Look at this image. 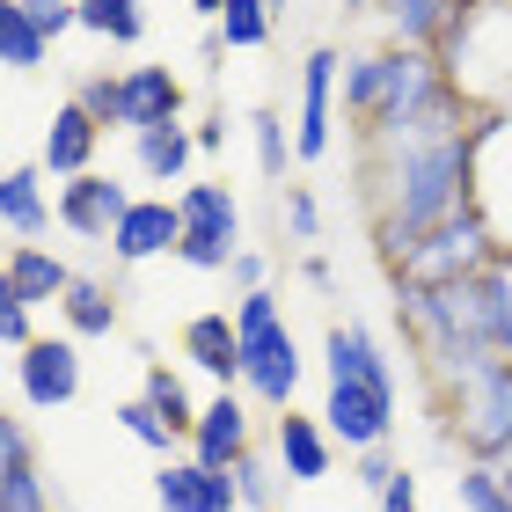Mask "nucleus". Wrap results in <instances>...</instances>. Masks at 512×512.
<instances>
[{
	"label": "nucleus",
	"instance_id": "obj_1",
	"mask_svg": "<svg viewBox=\"0 0 512 512\" xmlns=\"http://www.w3.org/2000/svg\"><path fill=\"white\" fill-rule=\"evenodd\" d=\"M476 132L483 110L469 96H439L425 118H410L388 139H359V176H366V205H374V256L388 278L410 264V249L469 213L476 198Z\"/></svg>",
	"mask_w": 512,
	"mask_h": 512
},
{
	"label": "nucleus",
	"instance_id": "obj_2",
	"mask_svg": "<svg viewBox=\"0 0 512 512\" xmlns=\"http://www.w3.org/2000/svg\"><path fill=\"white\" fill-rule=\"evenodd\" d=\"M395 322L417 344L432 388L454 395L476 374H491L498 359H512V271L491 264V271L461 278V286H410V278H395Z\"/></svg>",
	"mask_w": 512,
	"mask_h": 512
},
{
	"label": "nucleus",
	"instance_id": "obj_3",
	"mask_svg": "<svg viewBox=\"0 0 512 512\" xmlns=\"http://www.w3.org/2000/svg\"><path fill=\"white\" fill-rule=\"evenodd\" d=\"M447 96V66L439 52H403V44H374V52L344 59V118H352L359 139H388L410 118Z\"/></svg>",
	"mask_w": 512,
	"mask_h": 512
},
{
	"label": "nucleus",
	"instance_id": "obj_4",
	"mask_svg": "<svg viewBox=\"0 0 512 512\" xmlns=\"http://www.w3.org/2000/svg\"><path fill=\"white\" fill-rule=\"evenodd\" d=\"M439 66L476 110H512V0H469L439 44Z\"/></svg>",
	"mask_w": 512,
	"mask_h": 512
},
{
	"label": "nucleus",
	"instance_id": "obj_5",
	"mask_svg": "<svg viewBox=\"0 0 512 512\" xmlns=\"http://www.w3.org/2000/svg\"><path fill=\"white\" fill-rule=\"evenodd\" d=\"M447 432L461 439L469 461H505L512 454V359H498L491 374H476L469 388L447 395Z\"/></svg>",
	"mask_w": 512,
	"mask_h": 512
},
{
	"label": "nucleus",
	"instance_id": "obj_6",
	"mask_svg": "<svg viewBox=\"0 0 512 512\" xmlns=\"http://www.w3.org/2000/svg\"><path fill=\"white\" fill-rule=\"evenodd\" d=\"M491 264H498V235L483 227V213L469 205L461 220L432 227L395 278H410V286H461V278H476V271H491Z\"/></svg>",
	"mask_w": 512,
	"mask_h": 512
},
{
	"label": "nucleus",
	"instance_id": "obj_7",
	"mask_svg": "<svg viewBox=\"0 0 512 512\" xmlns=\"http://www.w3.org/2000/svg\"><path fill=\"white\" fill-rule=\"evenodd\" d=\"M315 417L330 425V439L344 454H374L395 432V388L388 381H330V395H322Z\"/></svg>",
	"mask_w": 512,
	"mask_h": 512
},
{
	"label": "nucleus",
	"instance_id": "obj_8",
	"mask_svg": "<svg viewBox=\"0 0 512 512\" xmlns=\"http://www.w3.org/2000/svg\"><path fill=\"white\" fill-rule=\"evenodd\" d=\"M476 213L498 235V249H512V110H483L476 132Z\"/></svg>",
	"mask_w": 512,
	"mask_h": 512
},
{
	"label": "nucleus",
	"instance_id": "obj_9",
	"mask_svg": "<svg viewBox=\"0 0 512 512\" xmlns=\"http://www.w3.org/2000/svg\"><path fill=\"white\" fill-rule=\"evenodd\" d=\"M337 88H344V59L330 52V44H315L308 59H300V161H322L337 147Z\"/></svg>",
	"mask_w": 512,
	"mask_h": 512
},
{
	"label": "nucleus",
	"instance_id": "obj_10",
	"mask_svg": "<svg viewBox=\"0 0 512 512\" xmlns=\"http://www.w3.org/2000/svg\"><path fill=\"white\" fill-rule=\"evenodd\" d=\"M125 213H132V191L118 176H103V169L59 183V227H66V235H81V242H110Z\"/></svg>",
	"mask_w": 512,
	"mask_h": 512
},
{
	"label": "nucleus",
	"instance_id": "obj_11",
	"mask_svg": "<svg viewBox=\"0 0 512 512\" xmlns=\"http://www.w3.org/2000/svg\"><path fill=\"white\" fill-rule=\"evenodd\" d=\"M15 388H22V403H30V410H66L81 395V352H74V337H37L30 352L15 359Z\"/></svg>",
	"mask_w": 512,
	"mask_h": 512
},
{
	"label": "nucleus",
	"instance_id": "obj_12",
	"mask_svg": "<svg viewBox=\"0 0 512 512\" xmlns=\"http://www.w3.org/2000/svg\"><path fill=\"white\" fill-rule=\"evenodd\" d=\"M242 388H249L264 410H293V388H300V344H293L286 322H278V330H264V337H242Z\"/></svg>",
	"mask_w": 512,
	"mask_h": 512
},
{
	"label": "nucleus",
	"instance_id": "obj_13",
	"mask_svg": "<svg viewBox=\"0 0 512 512\" xmlns=\"http://www.w3.org/2000/svg\"><path fill=\"white\" fill-rule=\"evenodd\" d=\"M154 498L161 512H242V483L235 469H205V461H161V476H154Z\"/></svg>",
	"mask_w": 512,
	"mask_h": 512
},
{
	"label": "nucleus",
	"instance_id": "obj_14",
	"mask_svg": "<svg viewBox=\"0 0 512 512\" xmlns=\"http://www.w3.org/2000/svg\"><path fill=\"white\" fill-rule=\"evenodd\" d=\"M96 147H103V125L88 118L74 96H66V103L52 110V125H44V139H37V169L52 176V183H74V176L96 169Z\"/></svg>",
	"mask_w": 512,
	"mask_h": 512
},
{
	"label": "nucleus",
	"instance_id": "obj_15",
	"mask_svg": "<svg viewBox=\"0 0 512 512\" xmlns=\"http://www.w3.org/2000/svg\"><path fill=\"white\" fill-rule=\"evenodd\" d=\"M74 264L66 256H52L44 242H15L8 249V264H0V293L8 300H22V308H59L66 293H74Z\"/></svg>",
	"mask_w": 512,
	"mask_h": 512
},
{
	"label": "nucleus",
	"instance_id": "obj_16",
	"mask_svg": "<svg viewBox=\"0 0 512 512\" xmlns=\"http://www.w3.org/2000/svg\"><path fill=\"white\" fill-rule=\"evenodd\" d=\"M176 249H183V205L176 198H132V213L110 235L118 264H154V256H176Z\"/></svg>",
	"mask_w": 512,
	"mask_h": 512
},
{
	"label": "nucleus",
	"instance_id": "obj_17",
	"mask_svg": "<svg viewBox=\"0 0 512 512\" xmlns=\"http://www.w3.org/2000/svg\"><path fill=\"white\" fill-rule=\"evenodd\" d=\"M183 447H191V461H205V469H242V461L256 454L249 447V403L220 388L213 403L198 410V432L183 439Z\"/></svg>",
	"mask_w": 512,
	"mask_h": 512
},
{
	"label": "nucleus",
	"instance_id": "obj_18",
	"mask_svg": "<svg viewBox=\"0 0 512 512\" xmlns=\"http://www.w3.org/2000/svg\"><path fill=\"white\" fill-rule=\"evenodd\" d=\"M183 359H191L205 381L235 388L242 381V330H235V315H227V308L191 315V322H183Z\"/></svg>",
	"mask_w": 512,
	"mask_h": 512
},
{
	"label": "nucleus",
	"instance_id": "obj_19",
	"mask_svg": "<svg viewBox=\"0 0 512 512\" xmlns=\"http://www.w3.org/2000/svg\"><path fill=\"white\" fill-rule=\"evenodd\" d=\"M330 461H337V439H330L322 417L278 410V476H286V483H322V476H330Z\"/></svg>",
	"mask_w": 512,
	"mask_h": 512
},
{
	"label": "nucleus",
	"instance_id": "obj_20",
	"mask_svg": "<svg viewBox=\"0 0 512 512\" xmlns=\"http://www.w3.org/2000/svg\"><path fill=\"white\" fill-rule=\"evenodd\" d=\"M461 8L469 0H381V30H388V44H403V52H439L447 44V30L461 22Z\"/></svg>",
	"mask_w": 512,
	"mask_h": 512
},
{
	"label": "nucleus",
	"instance_id": "obj_21",
	"mask_svg": "<svg viewBox=\"0 0 512 512\" xmlns=\"http://www.w3.org/2000/svg\"><path fill=\"white\" fill-rule=\"evenodd\" d=\"M0 512H52V491H44V476H37L22 417H0Z\"/></svg>",
	"mask_w": 512,
	"mask_h": 512
},
{
	"label": "nucleus",
	"instance_id": "obj_22",
	"mask_svg": "<svg viewBox=\"0 0 512 512\" xmlns=\"http://www.w3.org/2000/svg\"><path fill=\"white\" fill-rule=\"evenodd\" d=\"M154 125H183V81L169 66H125V132H154Z\"/></svg>",
	"mask_w": 512,
	"mask_h": 512
},
{
	"label": "nucleus",
	"instance_id": "obj_23",
	"mask_svg": "<svg viewBox=\"0 0 512 512\" xmlns=\"http://www.w3.org/2000/svg\"><path fill=\"white\" fill-rule=\"evenodd\" d=\"M322 366H330V381H388L395 388V359L381 352V337L366 330V322H330Z\"/></svg>",
	"mask_w": 512,
	"mask_h": 512
},
{
	"label": "nucleus",
	"instance_id": "obj_24",
	"mask_svg": "<svg viewBox=\"0 0 512 512\" xmlns=\"http://www.w3.org/2000/svg\"><path fill=\"white\" fill-rule=\"evenodd\" d=\"M52 213L59 205L44 198V169L37 161H15V169L0 176V227H8L15 242H37L44 227H52Z\"/></svg>",
	"mask_w": 512,
	"mask_h": 512
},
{
	"label": "nucleus",
	"instance_id": "obj_25",
	"mask_svg": "<svg viewBox=\"0 0 512 512\" xmlns=\"http://www.w3.org/2000/svg\"><path fill=\"white\" fill-rule=\"evenodd\" d=\"M191 154H198V132H191V125H154V132H132V169L147 176V183H183Z\"/></svg>",
	"mask_w": 512,
	"mask_h": 512
},
{
	"label": "nucleus",
	"instance_id": "obj_26",
	"mask_svg": "<svg viewBox=\"0 0 512 512\" xmlns=\"http://www.w3.org/2000/svg\"><path fill=\"white\" fill-rule=\"evenodd\" d=\"M176 205H183V227H198V235H220V242L242 249V205H235V191H227V183H183Z\"/></svg>",
	"mask_w": 512,
	"mask_h": 512
},
{
	"label": "nucleus",
	"instance_id": "obj_27",
	"mask_svg": "<svg viewBox=\"0 0 512 512\" xmlns=\"http://www.w3.org/2000/svg\"><path fill=\"white\" fill-rule=\"evenodd\" d=\"M44 59H52V37L30 22L22 0H0V66H8V74H37Z\"/></svg>",
	"mask_w": 512,
	"mask_h": 512
},
{
	"label": "nucleus",
	"instance_id": "obj_28",
	"mask_svg": "<svg viewBox=\"0 0 512 512\" xmlns=\"http://www.w3.org/2000/svg\"><path fill=\"white\" fill-rule=\"evenodd\" d=\"M59 315H66L74 337H110L118 330V286H110V278H74V293L59 300Z\"/></svg>",
	"mask_w": 512,
	"mask_h": 512
},
{
	"label": "nucleus",
	"instance_id": "obj_29",
	"mask_svg": "<svg viewBox=\"0 0 512 512\" xmlns=\"http://www.w3.org/2000/svg\"><path fill=\"white\" fill-rule=\"evenodd\" d=\"M139 395L154 403V417L169 425L176 439H191L198 432V410L205 403H191V388H183V374H169V366H147V381H139Z\"/></svg>",
	"mask_w": 512,
	"mask_h": 512
},
{
	"label": "nucleus",
	"instance_id": "obj_30",
	"mask_svg": "<svg viewBox=\"0 0 512 512\" xmlns=\"http://www.w3.org/2000/svg\"><path fill=\"white\" fill-rule=\"evenodd\" d=\"M278 30V15H271V0H227V15L213 22V37H220V52H264Z\"/></svg>",
	"mask_w": 512,
	"mask_h": 512
},
{
	"label": "nucleus",
	"instance_id": "obj_31",
	"mask_svg": "<svg viewBox=\"0 0 512 512\" xmlns=\"http://www.w3.org/2000/svg\"><path fill=\"white\" fill-rule=\"evenodd\" d=\"M249 139H256V169L286 191V169L300 161V139L286 132V118H278V110H249Z\"/></svg>",
	"mask_w": 512,
	"mask_h": 512
},
{
	"label": "nucleus",
	"instance_id": "obj_32",
	"mask_svg": "<svg viewBox=\"0 0 512 512\" xmlns=\"http://www.w3.org/2000/svg\"><path fill=\"white\" fill-rule=\"evenodd\" d=\"M81 30L103 44H139L147 37V8L139 0H81Z\"/></svg>",
	"mask_w": 512,
	"mask_h": 512
},
{
	"label": "nucleus",
	"instance_id": "obj_33",
	"mask_svg": "<svg viewBox=\"0 0 512 512\" xmlns=\"http://www.w3.org/2000/svg\"><path fill=\"white\" fill-rule=\"evenodd\" d=\"M454 505L461 512H512V491H505L498 461H461L454 469Z\"/></svg>",
	"mask_w": 512,
	"mask_h": 512
},
{
	"label": "nucleus",
	"instance_id": "obj_34",
	"mask_svg": "<svg viewBox=\"0 0 512 512\" xmlns=\"http://www.w3.org/2000/svg\"><path fill=\"white\" fill-rule=\"evenodd\" d=\"M74 103H81L103 132L125 125V74H103V66H96V74H81V81H74Z\"/></svg>",
	"mask_w": 512,
	"mask_h": 512
},
{
	"label": "nucleus",
	"instance_id": "obj_35",
	"mask_svg": "<svg viewBox=\"0 0 512 512\" xmlns=\"http://www.w3.org/2000/svg\"><path fill=\"white\" fill-rule=\"evenodd\" d=\"M110 417H118V425H125V432H132V439H139V447H147V454H161V461H169L176 432H169V425H161V417H154V403H147V395H132V403H118Z\"/></svg>",
	"mask_w": 512,
	"mask_h": 512
},
{
	"label": "nucleus",
	"instance_id": "obj_36",
	"mask_svg": "<svg viewBox=\"0 0 512 512\" xmlns=\"http://www.w3.org/2000/svg\"><path fill=\"white\" fill-rule=\"evenodd\" d=\"M278 220H286L293 242H315L322 235V205H315L308 183H286V191H278Z\"/></svg>",
	"mask_w": 512,
	"mask_h": 512
},
{
	"label": "nucleus",
	"instance_id": "obj_37",
	"mask_svg": "<svg viewBox=\"0 0 512 512\" xmlns=\"http://www.w3.org/2000/svg\"><path fill=\"white\" fill-rule=\"evenodd\" d=\"M235 483H242V505H249V512H271V505H278V476H271L264 454H249L242 469H235Z\"/></svg>",
	"mask_w": 512,
	"mask_h": 512
},
{
	"label": "nucleus",
	"instance_id": "obj_38",
	"mask_svg": "<svg viewBox=\"0 0 512 512\" xmlns=\"http://www.w3.org/2000/svg\"><path fill=\"white\" fill-rule=\"evenodd\" d=\"M278 322H286V315H278V293H271V286L235 300V330H242V337H264V330H278Z\"/></svg>",
	"mask_w": 512,
	"mask_h": 512
},
{
	"label": "nucleus",
	"instance_id": "obj_39",
	"mask_svg": "<svg viewBox=\"0 0 512 512\" xmlns=\"http://www.w3.org/2000/svg\"><path fill=\"white\" fill-rule=\"evenodd\" d=\"M0 344H8L15 359L30 352V344H37V308H22V300H8V293H0Z\"/></svg>",
	"mask_w": 512,
	"mask_h": 512
},
{
	"label": "nucleus",
	"instance_id": "obj_40",
	"mask_svg": "<svg viewBox=\"0 0 512 512\" xmlns=\"http://www.w3.org/2000/svg\"><path fill=\"white\" fill-rule=\"evenodd\" d=\"M22 8H30V22H37L52 44H59L66 30H81V0H22Z\"/></svg>",
	"mask_w": 512,
	"mask_h": 512
},
{
	"label": "nucleus",
	"instance_id": "obj_41",
	"mask_svg": "<svg viewBox=\"0 0 512 512\" xmlns=\"http://www.w3.org/2000/svg\"><path fill=\"white\" fill-rule=\"evenodd\" d=\"M395 469H403V461H395L388 447H374V454H359V483H366V491H374V498H381L388 483H395Z\"/></svg>",
	"mask_w": 512,
	"mask_h": 512
},
{
	"label": "nucleus",
	"instance_id": "obj_42",
	"mask_svg": "<svg viewBox=\"0 0 512 512\" xmlns=\"http://www.w3.org/2000/svg\"><path fill=\"white\" fill-rule=\"evenodd\" d=\"M227 278H235L242 293H264V278H271V256H256V249H242L235 264H227Z\"/></svg>",
	"mask_w": 512,
	"mask_h": 512
},
{
	"label": "nucleus",
	"instance_id": "obj_43",
	"mask_svg": "<svg viewBox=\"0 0 512 512\" xmlns=\"http://www.w3.org/2000/svg\"><path fill=\"white\" fill-rule=\"evenodd\" d=\"M381 512H417V476L410 469H395V483L381 491Z\"/></svg>",
	"mask_w": 512,
	"mask_h": 512
},
{
	"label": "nucleus",
	"instance_id": "obj_44",
	"mask_svg": "<svg viewBox=\"0 0 512 512\" xmlns=\"http://www.w3.org/2000/svg\"><path fill=\"white\" fill-rule=\"evenodd\" d=\"M227 147V118H205L198 125V154H220Z\"/></svg>",
	"mask_w": 512,
	"mask_h": 512
},
{
	"label": "nucleus",
	"instance_id": "obj_45",
	"mask_svg": "<svg viewBox=\"0 0 512 512\" xmlns=\"http://www.w3.org/2000/svg\"><path fill=\"white\" fill-rule=\"evenodd\" d=\"M300 271H308V286H322V293H330V286H337V271H330V264H322V256H308V264H300Z\"/></svg>",
	"mask_w": 512,
	"mask_h": 512
},
{
	"label": "nucleus",
	"instance_id": "obj_46",
	"mask_svg": "<svg viewBox=\"0 0 512 512\" xmlns=\"http://www.w3.org/2000/svg\"><path fill=\"white\" fill-rule=\"evenodd\" d=\"M374 8H381V0H344V8H337V15H344V22H352V15H374Z\"/></svg>",
	"mask_w": 512,
	"mask_h": 512
},
{
	"label": "nucleus",
	"instance_id": "obj_47",
	"mask_svg": "<svg viewBox=\"0 0 512 512\" xmlns=\"http://www.w3.org/2000/svg\"><path fill=\"white\" fill-rule=\"evenodd\" d=\"M191 8H198L205 22H220V15H227V0H191Z\"/></svg>",
	"mask_w": 512,
	"mask_h": 512
},
{
	"label": "nucleus",
	"instance_id": "obj_48",
	"mask_svg": "<svg viewBox=\"0 0 512 512\" xmlns=\"http://www.w3.org/2000/svg\"><path fill=\"white\" fill-rule=\"evenodd\" d=\"M271 15H293V0H271Z\"/></svg>",
	"mask_w": 512,
	"mask_h": 512
}]
</instances>
